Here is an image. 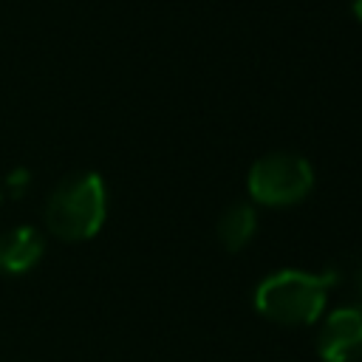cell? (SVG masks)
<instances>
[{"mask_svg":"<svg viewBox=\"0 0 362 362\" xmlns=\"http://www.w3.org/2000/svg\"><path fill=\"white\" fill-rule=\"evenodd\" d=\"M105 212V181L96 173H74L48 195L45 226L62 240H88L102 229Z\"/></svg>","mask_w":362,"mask_h":362,"instance_id":"obj_2","label":"cell"},{"mask_svg":"<svg viewBox=\"0 0 362 362\" xmlns=\"http://www.w3.org/2000/svg\"><path fill=\"white\" fill-rule=\"evenodd\" d=\"M28 178H31V173H28L25 167L11 170V173L6 175V192H8L11 198H20V195L28 189Z\"/></svg>","mask_w":362,"mask_h":362,"instance_id":"obj_7","label":"cell"},{"mask_svg":"<svg viewBox=\"0 0 362 362\" xmlns=\"http://www.w3.org/2000/svg\"><path fill=\"white\" fill-rule=\"evenodd\" d=\"M351 8H354V17L362 23V0H354V6H351Z\"/></svg>","mask_w":362,"mask_h":362,"instance_id":"obj_9","label":"cell"},{"mask_svg":"<svg viewBox=\"0 0 362 362\" xmlns=\"http://www.w3.org/2000/svg\"><path fill=\"white\" fill-rule=\"evenodd\" d=\"M317 354L325 362H362V305H345L325 317Z\"/></svg>","mask_w":362,"mask_h":362,"instance_id":"obj_4","label":"cell"},{"mask_svg":"<svg viewBox=\"0 0 362 362\" xmlns=\"http://www.w3.org/2000/svg\"><path fill=\"white\" fill-rule=\"evenodd\" d=\"M354 288H356V297L362 300V266H359L356 274H354Z\"/></svg>","mask_w":362,"mask_h":362,"instance_id":"obj_8","label":"cell"},{"mask_svg":"<svg viewBox=\"0 0 362 362\" xmlns=\"http://www.w3.org/2000/svg\"><path fill=\"white\" fill-rule=\"evenodd\" d=\"M249 195L257 204L266 206H291L300 204L311 187H314V173L311 164L297 156V153H269L257 158L249 170Z\"/></svg>","mask_w":362,"mask_h":362,"instance_id":"obj_3","label":"cell"},{"mask_svg":"<svg viewBox=\"0 0 362 362\" xmlns=\"http://www.w3.org/2000/svg\"><path fill=\"white\" fill-rule=\"evenodd\" d=\"M42 235L31 226H14L0 235V272L3 274H25L42 257Z\"/></svg>","mask_w":362,"mask_h":362,"instance_id":"obj_5","label":"cell"},{"mask_svg":"<svg viewBox=\"0 0 362 362\" xmlns=\"http://www.w3.org/2000/svg\"><path fill=\"white\" fill-rule=\"evenodd\" d=\"M337 283L334 272H294L283 269L269 274L255 288V308L280 325H311L325 308L328 288Z\"/></svg>","mask_w":362,"mask_h":362,"instance_id":"obj_1","label":"cell"},{"mask_svg":"<svg viewBox=\"0 0 362 362\" xmlns=\"http://www.w3.org/2000/svg\"><path fill=\"white\" fill-rule=\"evenodd\" d=\"M255 226H257L255 209L249 204H232V206H226L221 212L218 226H215V235H218V243L226 252H240L252 240Z\"/></svg>","mask_w":362,"mask_h":362,"instance_id":"obj_6","label":"cell"}]
</instances>
